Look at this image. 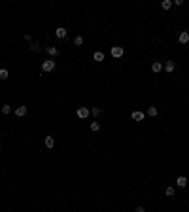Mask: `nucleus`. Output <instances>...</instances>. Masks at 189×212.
<instances>
[{"label": "nucleus", "mask_w": 189, "mask_h": 212, "mask_svg": "<svg viewBox=\"0 0 189 212\" xmlns=\"http://www.w3.org/2000/svg\"><path fill=\"white\" fill-rule=\"evenodd\" d=\"M76 114H78V118H79V119H87V118L91 116V110H89L87 106H79Z\"/></svg>", "instance_id": "nucleus-1"}, {"label": "nucleus", "mask_w": 189, "mask_h": 212, "mask_svg": "<svg viewBox=\"0 0 189 212\" xmlns=\"http://www.w3.org/2000/svg\"><path fill=\"white\" fill-rule=\"evenodd\" d=\"M110 53H112V57L119 59V57H123V53H125V49H123L121 46H114V47L110 49Z\"/></svg>", "instance_id": "nucleus-2"}, {"label": "nucleus", "mask_w": 189, "mask_h": 212, "mask_svg": "<svg viewBox=\"0 0 189 212\" xmlns=\"http://www.w3.org/2000/svg\"><path fill=\"white\" fill-rule=\"evenodd\" d=\"M42 70L44 72H53L55 70V61H51V59L49 61H44L42 63Z\"/></svg>", "instance_id": "nucleus-3"}, {"label": "nucleus", "mask_w": 189, "mask_h": 212, "mask_svg": "<svg viewBox=\"0 0 189 212\" xmlns=\"http://www.w3.org/2000/svg\"><path fill=\"white\" fill-rule=\"evenodd\" d=\"M131 118L134 119V121H144L146 114H144V112H140V110H134V112H132V116H131Z\"/></svg>", "instance_id": "nucleus-4"}, {"label": "nucleus", "mask_w": 189, "mask_h": 212, "mask_svg": "<svg viewBox=\"0 0 189 212\" xmlns=\"http://www.w3.org/2000/svg\"><path fill=\"white\" fill-rule=\"evenodd\" d=\"M66 34H68V30L64 29V27H59V29H55V36H57V38H66Z\"/></svg>", "instance_id": "nucleus-5"}, {"label": "nucleus", "mask_w": 189, "mask_h": 212, "mask_svg": "<svg viewBox=\"0 0 189 212\" xmlns=\"http://www.w3.org/2000/svg\"><path fill=\"white\" fill-rule=\"evenodd\" d=\"M27 112H29V108H27V106H17V108H15V116H17V118H23Z\"/></svg>", "instance_id": "nucleus-6"}, {"label": "nucleus", "mask_w": 189, "mask_h": 212, "mask_svg": "<svg viewBox=\"0 0 189 212\" xmlns=\"http://www.w3.org/2000/svg\"><path fill=\"white\" fill-rule=\"evenodd\" d=\"M178 40H180V44H187V42H189V32H187V30H183V32H180Z\"/></svg>", "instance_id": "nucleus-7"}, {"label": "nucleus", "mask_w": 189, "mask_h": 212, "mask_svg": "<svg viewBox=\"0 0 189 212\" xmlns=\"http://www.w3.org/2000/svg\"><path fill=\"white\" fill-rule=\"evenodd\" d=\"M46 51L51 55V57H57V55H59V49L55 46H46Z\"/></svg>", "instance_id": "nucleus-8"}, {"label": "nucleus", "mask_w": 189, "mask_h": 212, "mask_svg": "<svg viewBox=\"0 0 189 212\" xmlns=\"http://www.w3.org/2000/svg\"><path fill=\"white\" fill-rule=\"evenodd\" d=\"M163 68L167 70V72H174V68H176V65H174V61H167L163 65Z\"/></svg>", "instance_id": "nucleus-9"}, {"label": "nucleus", "mask_w": 189, "mask_h": 212, "mask_svg": "<svg viewBox=\"0 0 189 212\" xmlns=\"http://www.w3.org/2000/svg\"><path fill=\"white\" fill-rule=\"evenodd\" d=\"M176 186H178V187H185L187 186V178L185 176H178V178H176Z\"/></svg>", "instance_id": "nucleus-10"}, {"label": "nucleus", "mask_w": 189, "mask_h": 212, "mask_svg": "<svg viewBox=\"0 0 189 212\" xmlns=\"http://www.w3.org/2000/svg\"><path fill=\"white\" fill-rule=\"evenodd\" d=\"M44 144H46V148H49V150H51V148L55 146V138L53 137H46V138H44Z\"/></svg>", "instance_id": "nucleus-11"}, {"label": "nucleus", "mask_w": 189, "mask_h": 212, "mask_svg": "<svg viewBox=\"0 0 189 212\" xmlns=\"http://www.w3.org/2000/svg\"><path fill=\"white\" fill-rule=\"evenodd\" d=\"M151 70H153V72H155V74H157V72H161V70H163V65H161V63H159V61H155V63H153V65H151Z\"/></svg>", "instance_id": "nucleus-12"}, {"label": "nucleus", "mask_w": 189, "mask_h": 212, "mask_svg": "<svg viewBox=\"0 0 189 212\" xmlns=\"http://www.w3.org/2000/svg\"><path fill=\"white\" fill-rule=\"evenodd\" d=\"M93 59L96 63H100V61H104V53L102 51H95V55H93Z\"/></svg>", "instance_id": "nucleus-13"}, {"label": "nucleus", "mask_w": 189, "mask_h": 212, "mask_svg": "<svg viewBox=\"0 0 189 212\" xmlns=\"http://www.w3.org/2000/svg\"><path fill=\"white\" fill-rule=\"evenodd\" d=\"M157 114H159V110H157L155 106H150V108H148V116H151V118H155Z\"/></svg>", "instance_id": "nucleus-14"}, {"label": "nucleus", "mask_w": 189, "mask_h": 212, "mask_svg": "<svg viewBox=\"0 0 189 212\" xmlns=\"http://www.w3.org/2000/svg\"><path fill=\"white\" fill-rule=\"evenodd\" d=\"M161 6H163V10H170V8H172V0H163Z\"/></svg>", "instance_id": "nucleus-15"}, {"label": "nucleus", "mask_w": 189, "mask_h": 212, "mask_svg": "<svg viewBox=\"0 0 189 212\" xmlns=\"http://www.w3.org/2000/svg\"><path fill=\"white\" fill-rule=\"evenodd\" d=\"M8 76H10V72L6 68H0V80H8Z\"/></svg>", "instance_id": "nucleus-16"}, {"label": "nucleus", "mask_w": 189, "mask_h": 212, "mask_svg": "<svg viewBox=\"0 0 189 212\" xmlns=\"http://www.w3.org/2000/svg\"><path fill=\"white\" fill-rule=\"evenodd\" d=\"M91 131H95V133L100 131V123L98 121H91Z\"/></svg>", "instance_id": "nucleus-17"}, {"label": "nucleus", "mask_w": 189, "mask_h": 212, "mask_svg": "<svg viewBox=\"0 0 189 212\" xmlns=\"http://www.w3.org/2000/svg\"><path fill=\"white\" fill-rule=\"evenodd\" d=\"M98 114H100V108H96V106H93V108H91V116H93V118H96Z\"/></svg>", "instance_id": "nucleus-18"}, {"label": "nucleus", "mask_w": 189, "mask_h": 212, "mask_svg": "<svg viewBox=\"0 0 189 212\" xmlns=\"http://www.w3.org/2000/svg\"><path fill=\"white\" fill-rule=\"evenodd\" d=\"M164 193H167L168 197H172V195H174V187H172V186H168L167 189H164Z\"/></svg>", "instance_id": "nucleus-19"}, {"label": "nucleus", "mask_w": 189, "mask_h": 212, "mask_svg": "<svg viewBox=\"0 0 189 212\" xmlns=\"http://www.w3.org/2000/svg\"><path fill=\"white\" fill-rule=\"evenodd\" d=\"M29 49L36 53V51H40V46H38V44H30V46H29Z\"/></svg>", "instance_id": "nucleus-20"}, {"label": "nucleus", "mask_w": 189, "mask_h": 212, "mask_svg": "<svg viewBox=\"0 0 189 212\" xmlns=\"http://www.w3.org/2000/svg\"><path fill=\"white\" fill-rule=\"evenodd\" d=\"M10 112H11V106L10 104H4L2 106V114H10Z\"/></svg>", "instance_id": "nucleus-21"}, {"label": "nucleus", "mask_w": 189, "mask_h": 212, "mask_svg": "<svg viewBox=\"0 0 189 212\" xmlns=\"http://www.w3.org/2000/svg\"><path fill=\"white\" fill-rule=\"evenodd\" d=\"M74 44H76V46H82V44H83V38H82V36H76V38H74Z\"/></svg>", "instance_id": "nucleus-22"}, {"label": "nucleus", "mask_w": 189, "mask_h": 212, "mask_svg": "<svg viewBox=\"0 0 189 212\" xmlns=\"http://www.w3.org/2000/svg\"><path fill=\"white\" fill-rule=\"evenodd\" d=\"M136 212H146V208L144 206H136Z\"/></svg>", "instance_id": "nucleus-23"}]
</instances>
